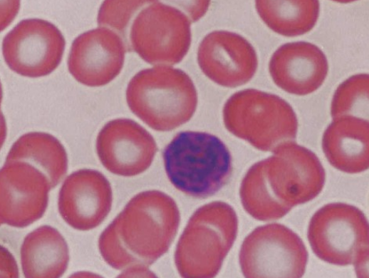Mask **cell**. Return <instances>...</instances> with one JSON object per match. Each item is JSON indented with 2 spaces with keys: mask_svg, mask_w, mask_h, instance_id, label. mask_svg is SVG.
I'll list each match as a JSON object with an SVG mask.
<instances>
[{
  "mask_svg": "<svg viewBox=\"0 0 369 278\" xmlns=\"http://www.w3.org/2000/svg\"><path fill=\"white\" fill-rule=\"evenodd\" d=\"M150 1H105L102 4L98 16V26L111 27L124 34L131 16Z\"/></svg>",
  "mask_w": 369,
  "mask_h": 278,
  "instance_id": "obj_22",
  "label": "cell"
},
{
  "mask_svg": "<svg viewBox=\"0 0 369 278\" xmlns=\"http://www.w3.org/2000/svg\"><path fill=\"white\" fill-rule=\"evenodd\" d=\"M333 119L322 137L323 151L329 163L350 174L368 169V120L353 115Z\"/></svg>",
  "mask_w": 369,
  "mask_h": 278,
  "instance_id": "obj_17",
  "label": "cell"
},
{
  "mask_svg": "<svg viewBox=\"0 0 369 278\" xmlns=\"http://www.w3.org/2000/svg\"><path fill=\"white\" fill-rule=\"evenodd\" d=\"M256 11L274 32L296 36L311 31L319 16L320 4L316 0L256 1Z\"/></svg>",
  "mask_w": 369,
  "mask_h": 278,
  "instance_id": "obj_20",
  "label": "cell"
},
{
  "mask_svg": "<svg viewBox=\"0 0 369 278\" xmlns=\"http://www.w3.org/2000/svg\"><path fill=\"white\" fill-rule=\"evenodd\" d=\"M6 159L28 161L41 168L49 177L53 187L61 181L68 170L66 151L53 135L42 132L22 135L11 147Z\"/></svg>",
  "mask_w": 369,
  "mask_h": 278,
  "instance_id": "obj_19",
  "label": "cell"
},
{
  "mask_svg": "<svg viewBox=\"0 0 369 278\" xmlns=\"http://www.w3.org/2000/svg\"><path fill=\"white\" fill-rule=\"evenodd\" d=\"M113 202L111 185L100 172L81 169L63 182L58 199L59 213L71 227L82 231L95 228L105 219Z\"/></svg>",
  "mask_w": 369,
  "mask_h": 278,
  "instance_id": "obj_15",
  "label": "cell"
},
{
  "mask_svg": "<svg viewBox=\"0 0 369 278\" xmlns=\"http://www.w3.org/2000/svg\"><path fill=\"white\" fill-rule=\"evenodd\" d=\"M130 41L134 51L147 63L175 64L190 46V21L175 7L150 1L135 16Z\"/></svg>",
  "mask_w": 369,
  "mask_h": 278,
  "instance_id": "obj_9",
  "label": "cell"
},
{
  "mask_svg": "<svg viewBox=\"0 0 369 278\" xmlns=\"http://www.w3.org/2000/svg\"><path fill=\"white\" fill-rule=\"evenodd\" d=\"M66 46L60 30L41 19L19 22L4 38L1 50L6 63L26 77L45 76L60 64Z\"/></svg>",
  "mask_w": 369,
  "mask_h": 278,
  "instance_id": "obj_10",
  "label": "cell"
},
{
  "mask_svg": "<svg viewBox=\"0 0 369 278\" xmlns=\"http://www.w3.org/2000/svg\"><path fill=\"white\" fill-rule=\"evenodd\" d=\"M172 185L184 194L204 199L219 192L232 172L231 153L217 136L205 132L178 133L162 151Z\"/></svg>",
  "mask_w": 369,
  "mask_h": 278,
  "instance_id": "obj_3",
  "label": "cell"
},
{
  "mask_svg": "<svg viewBox=\"0 0 369 278\" xmlns=\"http://www.w3.org/2000/svg\"><path fill=\"white\" fill-rule=\"evenodd\" d=\"M1 223L25 227L46 212L53 188L47 174L23 160L6 159L0 173Z\"/></svg>",
  "mask_w": 369,
  "mask_h": 278,
  "instance_id": "obj_11",
  "label": "cell"
},
{
  "mask_svg": "<svg viewBox=\"0 0 369 278\" xmlns=\"http://www.w3.org/2000/svg\"><path fill=\"white\" fill-rule=\"evenodd\" d=\"M269 70L277 86L289 93L304 96L322 85L328 64L326 55L317 46L296 41L278 48L271 57Z\"/></svg>",
  "mask_w": 369,
  "mask_h": 278,
  "instance_id": "obj_16",
  "label": "cell"
},
{
  "mask_svg": "<svg viewBox=\"0 0 369 278\" xmlns=\"http://www.w3.org/2000/svg\"><path fill=\"white\" fill-rule=\"evenodd\" d=\"M308 258L300 237L279 223L255 228L244 240L239 254L241 272L247 278H299Z\"/></svg>",
  "mask_w": 369,
  "mask_h": 278,
  "instance_id": "obj_8",
  "label": "cell"
},
{
  "mask_svg": "<svg viewBox=\"0 0 369 278\" xmlns=\"http://www.w3.org/2000/svg\"><path fill=\"white\" fill-rule=\"evenodd\" d=\"M254 163L242 179L239 195L245 211L260 221L278 220L322 191L325 170L317 155L295 142Z\"/></svg>",
  "mask_w": 369,
  "mask_h": 278,
  "instance_id": "obj_2",
  "label": "cell"
},
{
  "mask_svg": "<svg viewBox=\"0 0 369 278\" xmlns=\"http://www.w3.org/2000/svg\"><path fill=\"white\" fill-rule=\"evenodd\" d=\"M238 231L234 209L223 201L199 207L176 246L175 264L185 278L214 277L234 244Z\"/></svg>",
  "mask_w": 369,
  "mask_h": 278,
  "instance_id": "obj_5",
  "label": "cell"
},
{
  "mask_svg": "<svg viewBox=\"0 0 369 278\" xmlns=\"http://www.w3.org/2000/svg\"><path fill=\"white\" fill-rule=\"evenodd\" d=\"M307 237L319 259L353 264L358 277H368V222L358 207L343 202L325 205L312 216Z\"/></svg>",
  "mask_w": 369,
  "mask_h": 278,
  "instance_id": "obj_7",
  "label": "cell"
},
{
  "mask_svg": "<svg viewBox=\"0 0 369 278\" xmlns=\"http://www.w3.org/2000/svg\"><path fill=\"white\" fill-rule=\"evenodd\" d=\"M21 264L26 278H58L66 272L69 250L62 235L43 225L28 233L21 247Z\"/></svg>",
  "mask_w": 369,
  "mask_h": 278,
  "instance_id": "obj_18",
  "label": "cell"
},
{
  "mask_svg": "<svg viewBox=\"0 0 369 278\" xmlns=\"http://www.w3.org/2000/svg\"><path fill=\"white\" fill-rule=\"evenodd\" d=\"M96 151L108 171L132 177L149 168L157 147L152 135L139 123L117 118L108 122L98 133Z\"/></svg>",
  "mask_w": 369,
  "mask_h": 278,
  "instance_id": "obj_12",
  "label": "cell"
},
{
  "mask_svg": "<svg viewBox=\"0 0 369 278\" xmlns=\"http://www.w3.org/2000/svg\"><path fill=\"white\" fill-rule=\"evenodd\" d=\"M180 211L160 190L141 192L103 231L98 248L105 262L123 275H150L148 267L169 249L177 232Z\"/></svg>",
  "mask_w": 369,
  "mask_h": 278,
  "instance_id": "obj_1",
  "label": "cell"
},
{
  "mask_svg": "<svg viewBox=\"0 0 369 278\" xmlns=\"http://www.w3.org/2000/svg\"><path fill=\"white\" fill-rule=\"evenodd\" d=\"M368 74L353 76L343 82L333 96L331 113L333 118L368 110Z\"/></svg>",
  "mask_w": 369,
  "mask_h": 278,
  "instance_id": "obj_21",
  "label": "cell"
},
{
  "mask_svg": "<svg viewBox=\"0 0 369 278\" xmlns=\"http://www.w3.org/2000/svg\"><path fill=\"white\" fill-rule=\"evenodd\" d=\"M126 101L130 110L155 130L169 131L194 115L197 93L183 71L165 66L141 70L130 81Z\"/></svg>",
  "mask_w": 369,
  "mask_h": 278,
  "instance_id": "obj_4",
  "label": "cell"
},
{
  "mask_svg": "<svg viewBox=\"0 0 369 278\" xmlns=\"http://www.w3.org/2000/svg\"><path fill=\"white\" fill-rule=\"evenodd\" d=\"M226 128L262 151L294 140L298 120L291 105L281 97L248 88L234 93L223 108Z\"/></svg>",
  "mask_w": 369,
  "mask_h": 278,
  "instance_id": "obj_6",
  "label": "cell"
},
{
  "mask_svg": "<svg viewBox=\"0 0 369 278\" xmlns=\"http://www.w3.org/2000/svg\"><path fill=\"white\" fill-rule=\"evenodd\" d=\"M125 54V46L118 34L108 27H98L74 39L68 68L78 82L90 87L102 86L120 73Z\"/></svg>",
  "mask_w": 369,
  "mask_h": 278,
  "instance_id": "obj_13",
  "label": "cell"
},
{
  "mask_svg": "<svg viewBox=\"0 0 369 278\" xmlns=\"http://www.w3.org/2000/svg\"><path fill=\"white\" fill-rule=\"evenodd\" d=\"M197 62L209 79L229 88L246 83L258 66L252 45L241 35L222 30L212 31L202 39Z\"/></svg>",
  "mask_w": 369,
  "mask_h": 278,
  "instance_id": "obj_14",
  "label": "cell"
}]
</instances>
